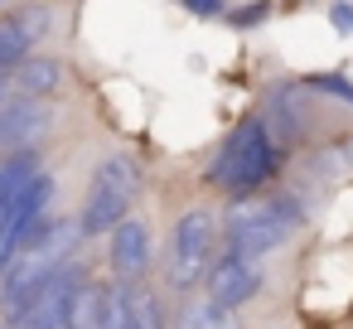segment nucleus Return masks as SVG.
Instances as JSON below:
<instances>
[{
	"label": "nucleus",
	"mask_w": 353,
	"mask_h": 329,
	"mask_svg": "<svg viewBox=\"0 0 353 329\" xmlns=\"http://www.w3.org/2000/svg\"><path fill=\"white\" fill-rule=\"evenodd\" d=\"M68 247H73V228L44 218L30 237V247L15 257V266L0 276V315L10 324H25L34 315V305L59 286V276H68Z\"/></svg>",
	"instance_id": "f257e3e1"
},
{
	"label": "nucleus",
	"mask_w": 353,
	"mask_h": 329,
	"mask_svg": "<svg viewBox=\"0 0 353 329\" xmlns=\"http://www.w3.org/2000/svg\"><path fill=\"white\" fill-rule=\"evenodd\" d=\"M300 228V203L285 194H266V199H242L228 213V252L261 261L271 247H281L290 232Z\"/></svg>",
	"instance_id": "f03ea898"
},
{
	"label": "nucleus",
	"mask_w": 353,
	"mask_h": 329,
	"mask_svg": "<svg viewBox=\"0 0 353 329\" xmlns=\"http://www.w3.org/2000/svg\"><path fill=\"white\" fill-rule=\"evenodd\" d=\"M276 165H281L276 136H271L266 121L252 117V121H242V126L232 131V141H228V150L218 155L213 175H218L232 194H252V189H261V184L276 175Z\"/></svg>",
	"instance_id": "7ed1b4c3"
},
{
	"label": "nucleus",
	"mask_w": 353,
	"mask_h": 329,
	"mask_svg": "<svg viewBox=\"0 0 353 329\" xmlns=\"http://www.w3.org/2000/svg\"><path fill=\"white\" fill-rule=\"evenodd\" d=\"M208 261H213V218L203 208H194L174 223V237H170V286L189 290V286L208 281V271H213Z\"/></svg>",
	"instance_id": "20e7f679"
},
{
	"label": "nucleus",
	"mask_w": 353,
	"mask_h": 329,
	"mask_svg": "<svg viewBox=\"0 0 353 329\" xmlns=\"http://www.w3.org/2000/svg\"><path fill=\"white\" fill-rule=\"evenodd\" d=\"M261 290V266L252 261V257H237V252H223V261L208 271V300L218 305V310H237V305H247L252 295Z\"/></svg>",
	"instance_id": "39448f33"
},
{
	"label": "nucleus",
	"mask_w": 353,
	"mask_h": 329,
	"mask_svg": "<svg viewBox=\"0 0 353 329\" xmlns=\"http://www.w3.org/2000/svg\"><path fill=\"white\" fill-rule=\"evenodd\" d=\"M49 126H54V112H49L39 97L6 102V107H0V150H15V155H25V146H34V141H39Z\"/></svg>",
	"instance_id": "423d86ee"
},
{
	"label": "nucleus",
	"mask_w": 353,
	"mask_h": 329,
	"mask_svg": "<svg viewBox=\"0 0 353 329\" xmlns=\"http://www.w3.org/2000/svg\"><path fill=\"white\" fill-rule=\"evenodd\" d=\"M145 266H150V228L141 218H126L112 232V271L121 276V286H131Z\"/></svg>",
	"instance_id": "0eeeda50"
},
{
	"label": "nucleus",
	"mask_w": 353,
	"mask_h": 329,
	"mask_svg": "<svg viewBox=\"0 0 353 329\" xmlns=\"http://www.w3.org/2000/svg\"><path fill=\"white\" fill-rule=\"evenodd\" d=\"M126 208H131V194H121V189H107V184H97V179H92V194H88L83 213H78V232H83V237L117 232V228L126 223Z\"/></svg>",
	"instance_id": "6e6552de"
},
{
	"label": "nucleus",
	"mask_w": 353,
	"mask_h": 329,
	"mask_svg": "<svg viewBox=\"0 0 353 329\" xmlns=\"http://www.w3.org/2000/svg\"><path fill=\"white\" fill-rule=\"evenodd\" d=\"M78 281L73 276H59V286L34 305V315L25 319V329H73V305H78Z\"/></svg>",
	"instance_id": "1a4fd4ad"
},
{
	"label": "nucleus",
	"mask_w": 353,
	"mask_h": 329,
	"mask_svg": "<svg viewBox=\"0 0 353 329\" xmlns=\"http://www.w3.org/2000/svg\"><path fill=\"white\" fill-rule=\"evenodd\" d=\"M63 83V68L54 63V59H30V63H20V73H15V88L25 92V97H44V92H54Z\"/></svg>",
	"instance_id": "9d476101"
},
{
	"label": "nucleus",
	"mask_w": 353,
	"mask_h": 329,
	"mask_svg": "<svg viewBox=\"0 0 353 329\" xmlns=\"http://www.w3.org/2000/svg\"><path fill=\"white\" fill-rule=\"evenodd\" d=\"M97 184H107V189H121V194H131L136 199V189H141V165L131 160V155H107L102 165H97Z\"/></svg>",
	"instance_id": "9b49d317"
},
{
	"label": "nucleus",
	"mask_w": 353,
	"mask_h": 329,
	"mask_svg": "<svg viewBox=\"0 0 353 329\" xmlns=\"http://www.w3.org/2000/svg\"><path fill=\"white\" fill-rule=\"evenodd\" d=\"M174 329H242V324H237L228 310H218L213 300H199V305H184V310H179Z\"/></svg>",
	"instance_id": "f8f14e48"
},
{
	"label": "nucleus",
	"mask_w": 353,
	"mask_h": 329,
	"mask_svg": "<svg viewBox=\"0 0 353 329\" xmlns=\"http://www.w3.org/2000/svg\"><path fill=\"white\" fill-rule=\"evenodd\" d=\"M30 44H34V34H30V25H0V68H20V63H30Z\"/></svg>",
	"instance_id": "ddd939ff"
},
{
	"label": "nucleus",
	"mask_w": 353,
	"mask_h": 329,
	"mask_svg": "<svg viewBox=\"0 0 353 329\" xmlns=\"http://www.w3.org/2000/svg\"><path fill=\"white\" fill-rule=\"evenodd\" d=\"M223 15H228L232 25H242V30H252V25H261V20H266L271 10H266V6H232V10H223Z\"/></svg>",
	"instance_id": "4468645a"
},
{
	"label": "nucleus",
	"mask_w": 353,
	"mask_h": 329,
	"mask_svg": "<svg viewBox=\"0 0 353 329\" xmlns=\"http://www.w3.org/2000/svg\"><path fill=\"white\" fill-rule=\"evenodd\" d=\"M329 20H334V30H348V34H353V6H334Z\"/></svg>",
	"instance_id": "2eb2a0df"
},
{
	"label": "nucleus",
	"mask_w": 353,
	"mask_h": 329,
	"mask_svg": "<svg viewBox=\"0 0 353 329\" xmlns=\"http://www.w3.org/2000/svg\"><path fill=\"white\" fill-rule=\"evenodd\" d=\"M319 88H324V92H339V97H348V102H353V83H339V78H319Z\"/></svg>",
	"instance_id": "dca6fc26"
},
{
	"label": "nucleus",
	"mask_w": 353,
	"mask_h": 329,
	"mask_svg": "<svg viewBox=\"0 0 353 329\" xmlns=\"http://www.w3.org/2000/svg\"><path fill=\"white\" fill-rule=\"evenodd\" d=\"M6 92H10V78H6V73H0V97H6ZM0 107H6V102H0Z\"/></svg>",
	"instance_id": "f3484780"
}]
</instances>
